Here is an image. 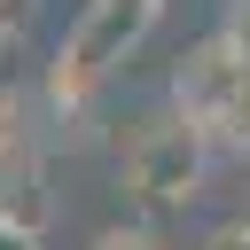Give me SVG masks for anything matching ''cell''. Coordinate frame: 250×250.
I'll use <instances>...</instances> for the list:
<instances>
[{
    "label": "cell",
    "mask_w": 250,
    "mask_h": 250,
    "mask_svg": "<svg viewBox=\"0 0 250 250\" xmlns=\"http://www.w3.org/2000/svg\"><path fill=\"white\" fill-rule=\"evenodd\" d=\"M227 156H250V86H242V117H234V141H227Z\"/></svg>",
    "instance_id": "obj_9"
},
{
    "label": "cell",
    "mask_w": 250,
    "mask_h": 250,
    "mask_svg": "<svg viewBox=\"0 0 250 250\" xmlns=\"http://www.w3.org/2000/svg\"><path fill=\"white\" fill-rule=\"evenodd\" d=\"M31 16H39V0H0V31H16V39H23V23H31Z\"/></svg>",
    "instance_id": "obj_7"
},
{
    "label": "cell",
    "mask_w": 250,
    "mask_h": 250,
    "mask_svg": "<svg viewBox=\"0 0 250 250\" xmlns=\"http://www.w3.org/2000/svg\"><path fill=\"white\" fill-rule=\"evenodd\" d=\"M195 250H250V219H219V227H203Z\"/></svg>",
    "instance_id": "obj_6"
},
{
    "label": "cell",
    "mask_w": 250,
    "mask_h": 250,
    "mask_svg": "<svg viewBox=\"0 0 250 250\" xmlns=\"http://www.w3.org/2000/svg\"><path fill=\"white\" fill-rule=\"evenodd\" d=\"M164 23V0H86L47 62V117L55 133L70 125V141H86V125L102 117L109 86L125 78V62L148 47V31Z\"/></svg>",
    "instance_id": "obj_1"
},
{
    "label": "cell",
    "mask_w": 250,
    "mask_h": 250,
    "mask_svg": "<svg viewBox=\"0 0 250 250\" xmlns=\"http://www.w3.org/2000/svg\"><path fill=\"white\" fill-rule=\"evenodd\" d=\"M242 86H250V62L219 39V31H203L180 62H172V86H164V102L188 117V125H203L211 133V148L227 156V141H234V117H242Z\"/></svg>",
    "instance_id": "obj_3"
},
{
    "label": "cell",
    "mask_w": 250,
    "mask_h": 250,
    "mask_svg": "<svg viewBox=\"0 0 250 250\" xmlns=\"http://www.w3.org/2000/svg\"><path fill=\"white\" fill-rule=\"evenodd\" d=\"M86 250H164V242H156V227H148V219H125V227H102Z\"/></svg>",
    "instance_id": "obj_4"
},
{
    "label": "cell",
    "mask_w": 250,
    "mask_h": 250,
    "mask_svg": "<svg viewBox=\"0 0 250 250\" xmlns=\"http://www.w3.org/2000/svg\"><path fill=\"white\" fill-rule=\"evenodd\" d=\"M211 31H219V39H227V47H234V55H242V62H250V0H227V8H219V23H211Z\"/></svg>",
    "instance_id": "obj_5"
},
{
    "label": "cell",
    "mask_w": 250,
    "mask_h": 250,
    "mask_svg": "<svg viewBox=\"0 0 250 250\" xmlns=\"http://www.w3.org/2000/svg\"><path fill=\"white\" fill-rule=\"evenodd\" d=\"M0 250H39V234H31V227H16V219L0 211Z\"/></svg>",
    "instance_id": "obj_8"
},
{
    "label": "cell",
    "mask_w": 250,
    "mask_h": 250,
    "mask_svg": "<svg viewBox=\"0 0 250 250\" xmlns=\"http://www.w3.org/2000/svg\"><path fill=\"white\" fill-rule=\"evenodd\" d=\"M211 164H219L211 133H203V125H188L172 102L141 109V117L117 133V180H125V195H133L148 219L188 211V203L211 188Z\"/></svg>",
    "instance_id": "obj_2"
}]
</instances>
